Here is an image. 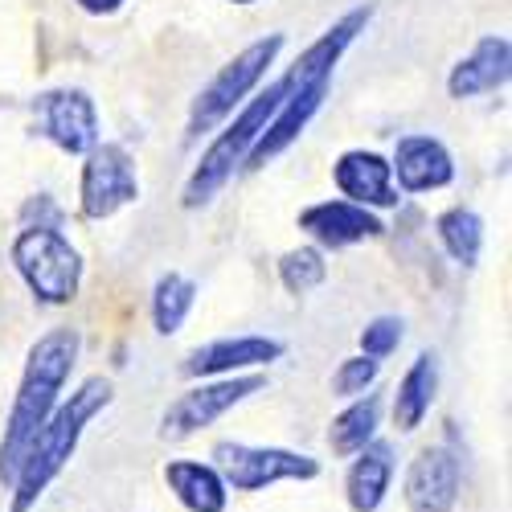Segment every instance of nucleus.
Segmentation results:
<instances>
[{
	"instance_id": "8",
	"label": "nucleus",
	"mask_w": 512,
	"mask_h": 512,
	"mask_svg": "<svg viewBox=\"0 0 512 512\" xmlns=\"http://www.w3.org/2000/svg\"><path fill=\"white\" fill-rule=\"evenodd\" d=\"M267 386L263 377H230V381H213V386H201V390H189L181 394L173 406L164 410V422H160V435L164 439H189L197 431H205L209 422H218L226 410H234L238 402H246L250 394H259Z\"/></svg>"
},
{
	"instance_id": "15",
	"label": "nucleus",
	"mask_w": 512,
	"mask_h": 512,
	"mask_svg": "<svg viewBox=\"0 0 512 512\" xmlns=\"http://www.w3.org/2000/svg\"><path fill=\"white\" fill-rule=\"evenodd\" d=\"M336 185L353 205H394L398 193L390 185V164L373 152H345L336 164Z\"/></svg>"
},
{
	"instance_id": "18",
	"label": "nucleus",
	"mask_w": 512,
	"mask_h": 512,
	"mask_svg": "<svg viewBox=\"0 0 512 512\" xmlns=\"http://www.w3.org/2000/svg\"><path fill=\"white\" fill-rule=\"evenodd\" d=\"M435 390H439V361L431 353H422L406 369L402 386L394 394V422L402 426V431H414V426L426 418V410H431V402H435Z\"/></svg>"
},
{
	"instance_id": "2",
	"label": "nucleus",
	"mask_w": 512,
	"mask_h": 512,
	"mask_svg": "<svg viewBox=\"0 0 512 512\" xmlns=\"http://www.w3.org/2000/svg\"><path fill=\"white\" fill-rule=\"evenodd\" d=\"M74 361H78V332L74 328H54L33 345L17 402H13V414H9L5 443H0V480L5 484H13L29 439L41 431V422L54 414L58 390L66 386Z\"/></svg>"
},
{
	"instance_id": "23",
	"label": "nucleus",
	"mask_w": 512,
	"mask_h": 512,
	"mask_svg": "<svg viewBox=\"0 0 512 512\" xmlns=\"http://www.w3.org/2000/svg\"><path fill=\"white\" fill-rule=\"evenodd\" d=\"M279 275H283V287H287V291H295V295L312 291L316 283H324V259H320V250L300 246V250L283 254Z\"/></svg>"
},
{
	"instance_id": "1",
	"label": "nucleus",
	"mask_w": 512,
	"mask_h": 512,
	"mask_svg": "<svg viewBox=\"0 0 512 512\" xmlns=\"http://www.w3.org/2000/svg\"><path fill=\"white\" fill-rule=\"evenodd\" d=\"M365 21H369V9L349 13L345 21H336V25L316 41V46H308V50L300 54V62L291 66V74H295L291 91L283 95L279 111H275L271 123L263 127L259 144L250 148V168H259V164H267L271 156H279V152L308 127V119L320 111V103H324V95H328L332 66L340 62V54L349 50V41L365 29Z\"/></svg>"
},
{
	"instance_id": "5",
	"label": "nucleus",
	"mask_w": 512,
	"mask_h": 512,
	"mask_svg": "<svg viewBox=\"0 0 512 512\" xmlns=\"http://www.w3.org/2000/svg\"><path fill=\"white\" fill-rule=\"evenodd\" d=\"M13 263L17 271L25 275L29 291L37 295V300H46V304H66L74 300V291H78V254L74 246L50 230V226H29L17 242H13Z\"/></svg>"
},
{
	"instance_id": "3",
	"label": "nucleus",
	"mask_w": 512,
	"mask_h": 512,
	"mask_svg": "<svg viewBox=\"0 0 512 512\" xmlns=\"http://www.w3.org/2000/svg\"><path fill=\"white\" fill-rule=\"evenodd\" d=\"M107 402H111V381L91 377L78 394H70L66 406H58L46 422H41V431L29 439V447L21 455V467H17V476H13L17 496H13V508L9 512H29L37 504V496L54 484V476L62 472L66 459H70V451L78 447L82 426H87Z\"/></svg>"
},
{
	"instance_id": "27",
	"label": "nucleus",
	"mask_w": 512,
	"mask_h": 512,
	"mask_svg": "<svg viewBox=\"0 0 512 512\" xmlns=\"http://www.w3.org/2000/svg\"><path fill=\"white\" fill-rule=\"evenodd\" d=\"M238 5H250V0H238Z\"/></svg>"
},
{
	"instance_id": "24",
	"label": "nucleus",
	"mask_w": 512,
	"mask_h": 512,
	"mask_svg": "<svg viewBox=\"0 0 512 512\" xmlns=\"http://www.w3.org/2000/svg\"><path fill=\"white\" fill-rule=\"evenodd\" d=\"M377 377V361H369V357H353V361H345L336 369V377H332V390L336 394H365V386Z\"/></svg>"
},
{
	"instance_id": "22",
	"label": "nucleus",
	"mask_w": 512,
	"mask_h": 512,
	"mask_svg": "<svg viewBox=\"0 0 512 512\" xmlns=\"http://www.w3.org/2000/svg\"><path fill=\"white\" fill-rule=\"evenodd\" d=\"M193 295H197V287H193L189 279H181V275H164V279L156 283L152 312H156V328H160L164 336L177 332V328L185 324V316H189V308H193Z\"/></svg>"
},
{
	"instance_id": "7",
	"label": "nucleus",
	"mask_w": 512,
	"mask_h": 512,
	"mask_svg": "<svg viewBox=\"0 0 512 512\" xmlns=\"http://www.w3.org/2000/svg\"><path fill=\"white\" fill-rule=\"evenodd\" d=\"M213 459L226 472V480L238 492H259L275 480H312L320 472V463L295 451H279V447H242V443H218Z\"/></svg>"
},
{
	"instance_id": "17",
	"label": "nucleus",
	"mask_w": 512,
	"mask_h": 512,
	"mask_svg": "<svg viewBox=\"0 0 512 512\" xmlns=\"http://www.w3.org/2000/svg\"><path fill=\"white\" fill-rule=\"evenodd\" d=\"M390 476H394V451L390 443H373L361 447V459L349 472V504L353 512H373L390 492Z\"/></svg>"
},
{
	"instance_id": "26",
	"label": "nucleus",
	"mask_w": 512,
	"mask_h": 512,
	"mask_svg": "<svg viewBox=\"0 0 512 512\" xmlns=\"http://www.w3.org/2000/svg\"><path fill=\"white\" fill-rule=\"evenodd\" d=\"M78 5L87 9V13H111V9L119 5V0H78Z\"/></svg>"
},
{
	"instance_id": "6",
	"label": "nucleus",
	"mask_w": 512,
	"mask_h": 512,
	"mask_svg": "<svg viewBox=\"0 0 512 512\" xmlns=\"http://www.w3.org/2000/svg\"><path fill=\"white\" fill-rule=\"evenodd\" d=\"M279 50H283V37H279V33L267 37V41H254L250 50H242L218 78H213L209 87L201 91V99L193 103V115H189V140L213 132V127H218V123L242 103V95L254 87V82L267 74V66L275 62Z\"/></svg>"
},
{
	"instance_id": "14",
	"label": "nucleus",
	"mask_w": 512,
	"mask_h": 512,
	"mask_svg": "<svg viewBox=\"0 0 512 512\" xmlns=\"http://www.w3.org/2000/svg\"><path fill=\"white\" fill-rule=\"evenodd\" d=\"M394 168H398V181L410 189V193H422V189H439L455 177V164L447 156V148L431 136H406L398 144V156H394Z\"/></svg>"
},
{
	"instance_id": "13",
	"label": "nucleus",
	"mask_w": 512,
	"mask_h": 512,
	"mask_svg": "<svg viewBox=\"0 0 512 512\" xmlns=\"http://www.w3.org/2000/svg\"><path fill=\"white\" fill-rule=\"evenodd\" d=\"M283 357L279 340L267 336H238V340H213V345L189 353L185 373L189 377H209V373H230V369H246V365H267Z\"/></svg>"
},
{
	"instance_id": "10",
	"label": "nucleus",
	"mask_w": 512,
	"mask_h": 512,
	"mask_svg": "<svg viewBox=\"0 0 512 512\" xmlns=\"http://www.w3.org/2000/svg\"><path fill=\"white\" fill-rule=\"evenodd\" d=\"M459 496V459L447 447H426L406 472L410 512H451Z\"/></svg>"
},
{
	"instance_id": "25",
	"label": "nucleus",
	"mask_w": 512,
	"mask_h": 512,
	"mask_svg": "<svg viewBox=\"0 0 512 512\" xmlns=\"http://www.w3.org/2000/svg\"><path fill=\"white\" fill-rule=\"evenodd\" d=\"M398 340H402V324L398 320H373L365 332H361V349L369 353V357H390L394 349H398Z\"/></svg>"
},
{
	"instance_id": "4",
	"label": "nucleus",
	"mask_w": 512,
	"mask_h": 512,
	"mask_svg": "<svg viewBox=\"0 0 512 512\" xmlns=\"http://www.w3.org/2000/svg\"><path fill=\"white\" fill-rule=\"evenodd\" d=\"M291 82H295V74L287 70L279 82H271V87L254 99L226 132L213 140V148L201 156V164H197V173H193V181L185 185V205L193 209V205H205L213 193H218L230 177H234V168L242 164V156L259 144V136H263V127L271 123V115L279 111V103H283V95L291 91Z\"/></svg>"
},
{
	"instance_id": "16",
	"label": "nucleus",
	"mask_w": 512,
	"mask_h": 512,
	"mask_svg": "<svg viewBox=\"0 0 512 512\" xmlns=\"http://www.w3.org/2000/svg\"><path fill=\"white\" fill-rule=\"evenodd\" d=\"M508 82V41L504 37H484L476 54L459 62L451 74V95L455 99H472L484 91H496Z\"/></svg>"
},
{
	"instance_id": "11",
	"label": "nucleus",
	"mask_w": 512,
	"mask_h": 512,
	"mask_svg": "<svg viewBox=\"0 0 512 512\" xmlns=\"http://www.w3.org/2000/svg\"><path fill=\"white\" fill-rule=\"evenodd\" d=\"M41 123H46V136L62 148V152H91L99 140V119L95 107L82 91H54L37 103Z\"/></svg>"
},
{
	"instance_id": "21",
	"label": "nucleus",
	"mask_w": 512,
	"mask_h": 512,
	"mask_svg": "<svg viewBox=\"0 0 512 512\" xmlns=\"http://www.w3.org/2000/svg\"><path fill=\"white\" fill-rule=\"evenodd\" d=\"M439 238L451 250V259L463 267H476L480 246H484V222L476 218L472 209H451L439 218Z\"/></svg>"
},
{
	"instance_id": "20",
	"label": "nucleus",
	"mask_w": 512,
	"mask_h": 512,
	"mask_svg": "<svg viewBox=\"0 0 512 512\" xmlns=\"http://www.w3.org/2000/svg\"><path fill=\"white\" fill-rule=\"evenodd\" d=\"M377 414H381V402H377L373 394H369L365 402L349 406L345 414L332 422V431H328L332 451H336V455H357V451L373 439V431H377Z\"/></svg>"
},
{
	"instance_id": "19",
	"label": "nucleus",
	"mask_w": 512,
	"mask_h": 512,
	"mask_svg": "<svg viewBox=\"0 0 512 512\" xmlns=\"http://www.w3.org/2000/svg\"><path fill=\"white\" fill-rule=\"evenodd\" d=\"M164 480L189 512H222L226 508V484L205 463H168Z\"/></svg>"
},
{
	"instance_id": "12",
	"label": "nucleus",
	"mask_w": 512,
	"mask_h": 512,
	"mask_svg": "<svg viewBox=\"0 0 512 512\" xmlns=\"http://www.w3.org/2000/svg\"><path fill=\"white\" fill-rule=\"evenodd\" d=\"M300 226L324 246H349L361 238H377L386 230L365 205H353V201H320L300 213Z\"/></svg>"
},
{
	"instance_id": "9",
	"label": "nucleus",
	"mask_w": 512,
	"mask_h": 512,
	"mask_svg": "<svg viewBox=\"0 0 512 512\" xmlns=\"http://www.w3.org/2000/svg\"><path fill=\"white\" fill-rule=\"evenodd\" d=\"M136 193L140 185H136V168L127 160V152L115 144L95 148L87 168H82V213L87 218H111L115 209L136 201Z\"/></svg>"
}]
</instances>
